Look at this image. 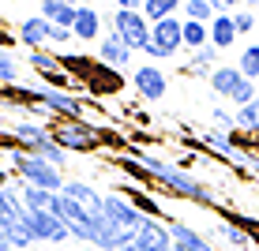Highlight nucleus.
<instances>
[{"instance_id": "nucleus-1", "label": "nucleus", "mask_w": 259, "mask_h": 251, "mask_svg": "<svg viewBox=\"0 0 259 251\" xmlns=\"http://www.w3.org/2000/svg\"><path fill=\"white\" fill-rule=\"evenodd\" d=\"M128 154L136 158L139 165L154 176V184L162 187V191H169L173 199H188V203H199V206H218L214 191L195 173H188L184 165H177V161H169L162 154H150V150H136V146H128Z\"/></svg>"}, {"instance_id": "nucleus-2", "label": "nucleus", "mask_w": 259, "mask_h": 251, "mask_svg": "<svg viewBox=\"0 0 259 251\" xmlns=\"http://www.w3.org/2000/svg\"><path fill=\"white\" fill-rule=\"evenodd\" d=\"M8 169H12L15 180H23L30 187H41V191H57L60 195V191H64V184H68V176L60 173L57 165H49L46 158L30 154V150H23V146L8 150Z\"/></svg>"}, {"instance_id": "nucleus-3", "label": "nucleus", "mask_w": 259, "mask_h": 251, "mask_svg": "<svg viewBox=\"0 0 259 251\" xmlns=\"http://www.w3.org/2000/svg\"><path fill=\"white\" fill-rule=\"evenodd\" d=\"M49 135H53L57 146H64L68 154H91V150L105 146V139H109L113 146H124V139L109 135V131L94 128V124H87V120H53Z\"/></svg>"}, {"instance_id": "nucleus-4", "label": "nucleus", "mask_w": 259, "mask_h": 251, "mask_svg": "<svg viewBox=\"0 0 259 251\" xmlns=\"http://www.w3.org/2000/svg\"><path fill=\"white\" fill-rule=\"evenodd\" d=\"M207 83H210V90L218 94L222 102H233L237 109H244L248 102H255V97H259V83L244 79L237 64H218L207 75Z\"/></svg>"}, {"instance_id": "nucleus-5", "label": "nucleus", "mask_w": 259, "mask_h": 251, "mask_svg": "<svg viewBox=\"0 0 259 251\" xmlns=\"http://www.w3.org/2000/svg\"><path fill=\"white\" fill-rule=\"evenodd\" d=\"M181 49H184V19H181V15H173V19H162V23L150 26V45L143 53H147L150 64H154V60L177 57Z\"/></svg>"}, {"instance_id": "nucleus-6", "label": "nucleus", "mask_w": 259, "mask_h": 251, "mask_svg": "<svg viewBox=\"0 0 259 251\" xmlns=\"http://www.w3.org/2000/svg\"><path fill=\"white\" fill-rule=\"evenodd\" d=\"M105 23H109V34H117L132 53H143L150 45V23H147L143 12H120V8H117Z\"/></svg>"}, {"instance_id": "nucleus-7", "label": "nucleus", "mask_w": 259, "mask_h": 251, "mask_svg": "<svg viewBox=\"0 0 259 251\" xmlns=\"http://www.w3.org/2000/svg\"><path fill=\"white\" fill-rule=\"evenodd\" d=\"M53 214H57L60 221L68 225V232L75 240H83V244H94V214L91 210H83L75 199H68L64 191L53 199Z\"/></svg>"}, {"instance_id": "nucleus-8", "label": "nucleus", "mask_w": 259, "mask_h": 251, "mask_svg": "<svg viewBox=\"0 0 259 251\" xmlns=\"http://www.w3.org/2000/svg\"><path fill=\"white\" fill-rule=\"evenodd\" d=\"M132 86H136V94L143 102H162L165 90H169V75L158 64H139L132 71Z\"/></svg>"}, {"instance_id": "nucleus-9", "label": "nucleus", "mask_w": 259, "mask_h": 251, "mask_svg": "<svg viewBox=\"0 0 259 251\" xmlns=\"http://www.w3.org/2000/svg\"><path fill=\"white\" fill-rule=\"evenodd\" d=\"M102 218H109L113 225H120V229H128V232H139V225L147 221L120 191H105V199H102Z\"/></svg>"}, {"instance_id": "nucleus-10", "label": "nucleus", "mask_w": 259, "mask_h": 251, "mask_svg": "<svg viewBox=\"0 0 259 251\" xmlns=\"http://www.w3.org/2000/svg\"><path fill=\"white\" fill-rule=\"evenodd\" d=\"M26 221H30L34 240H38V244H64V240H71L68 225L53 210H26Z\"/></svg>"}, {"instance_id": "nucleus-11", "label": "nucleus", "mask_w": 259, "mask_h": 251, "mask_svg": "<svg viewBox=\"0 0 259 251\" xmlns=\"http://www.w3.org/2000/svg\"><path fill=\"white\" fill-rule=\"evenodd\" d=\"M136 247L139 251H173V232H169V221H154L147 218L136 232Z\"/></svg>"}, {"instance_id": "nucleus-12", "label": "nucleus", "mask_w": 259, "mask_h": 251, "mask_svg": "<svg viewBox=\"0 0 259 251\" xmlns=\"http://www.w3.org/2000/svg\"><path fill=\"white\" fill-rule=\"evenodd\" d=\"M98 64H105V68H113V71H124V68H132V53L124 41L117 38V34H102V41H98Z\"/></svg>"}, {"instance_id": "nucleus-13", "label": "nucleus", "mask_w": 259, "mask_h": 251, "mask_svg": "<svg viewBox=\"0 0 259 251\" xmlns=\"http://www.w3.org/2000/svg\"><path fill=\"white\" fill-rule=\"evenodd\" d=\"M169 232H173V251H218L207 232L184 225V221H169Z\"/></svg>"}, {"instance_id": "nucleus-14", "label": "nucleus", "mask_w": 259, "mask_h": 251, "mask_svg": "<svg viewBox=\"0 0 259 251\" xmlns=\"http://www.w3.org/2000/svg\"><path fill=\"white\" fill-rule=\"evenodd\" d=\"M49 30H53V23L46 19V15H26V19L19 23V30H15V38H19V45L26 49H46L49 45Z\"/></svg>"}, {"instance_id": "nucleus-15", "label": "nucleus", "mask_w": 259, "mask_h": 251, "mask_svg": "<svg viewBox=\"0 0 259 251\" xmlns=\"http://www.w3.org/2000/svg\"><path fill=\"white\" fill-rule=\"evenodd\" d=\"M102 26H105V15L98 12L94 4H79V12H75V26H71L75 41H102Z\"/></svg>"}, {"instance_id": "nucleus-16", "label": "nucleus", "mask_w": 259, "mask_h": 251, "mask_svg": "<svg viewBox=\"0 0 259 251\" xmlns=\"http://www.w3.org/2000/svg\"><path fill=\"white\" fill-rule=\"evenodd\" d=\"M117 191H120V195H124V199H128L132 206H136V210L143 214V218H154V221H173V218H169V214L162 210V203H158L154 195H147L139 184H120Z\"/></svg>"}, {"instance_id": "nucleus-17", "label": "nucleus", "mask_w": 259, "mask_h": 251, "mask_svg": "<svg viewBox=\"0 0 259 251\" xmlns=\"http://www.w3.org/2000/svg\"><path fill=\"white\" fill-rule=\"evenodd\" d=\"M15 142H19L23 150H38L41 142H49V124H38V120H15L12 124V131H8Z\"/></svg>"}, {"instance_id": "nucleus-18", "label": "nucleus", "mask_w": 259, "mask_h": 251, "mask_svg": "<svg viewBox=\"0 0 259 251\" xmlns=\"http://www.w3.org/2000/svg\"><path fill=\"white\" fill-rule=\"evenodd\" d=\"M83 90H91V94H98V97L120 94V90H124V75H120V71H113V68H105V64H98L94 75L83 83Z\"/></svg>"}, {"instance_id": "nucleus-19", "label": "nucleus", "mask_w": 259, "mask_h": 251, "mask_svg": "<svg viewBox=\"0 0 259 251\" xmlns=\"http://www.w3.org/2000/svg\"><path fill=\"white\" fill-rule=\"evenodd\" d=\"M237 38H240V34H237V26H233V12H218L210 19V45L218 49V53H226V49H233Z\"/></svg>"}, {"instance_id": "nucleus-20", "label": "nucleus", "mask_w": 259, "mask_h": 251, "mask_svg": "<svg viewBox=\"0 0 259 251\" xmlns=\"http://www.w3.org/2000/svg\"><path fill=\"white\" fill-rule=\"evenodd\" d=\"M64 195H68V199H75L83 210L102 214V199H105V195L98 191L94 184H87V180H68V184H64Z\"/></svg>"}, {"instance_id": "nucleus-21", "label": "nucleus", "mask_w": 259, "mask_h": 251, "mask_svg": "<svg viewBox=\"0 0 259 251\" xmlns=\"http://www.w3.org/2000/svg\"><path fill=\"white\" fill-rule=\"evenodd\" d=\"M57 60H60V71H68L75 83H87L98 68V57H83V53H57Z\"/></svg>"}, {"instance_id": "nucleus-22", "label": "nucleus", "mask_w": 259, "mask_h": 251, "mask_svg": "<svg viewBox=\"0 0 259 251\" xmlns=\"http://www.w3.org/2000/svg\"><path fill=\"white\" fill-rule=\"evenodd\" d=\"M218 64H222V53L214 49V45H203V49H195L192 57H188L184 71H188V75H210Z\"/></svg>"}, {"instance_id": "nucleus-23", "label": "nucleus", "mask_w": 259, "mask_h": 251, "mask_svg": "<svg viewBox=\"0 0 259 251\" xmlns=\"http://www.w3.org/2000/svg\"><path fill=\"white\" fill-rule=\"evenodd\" d=\"M210 236L226 240V244H229V247H237V251H248V247L255 244V240L248 236V232L240 229V225H233V221H218V225H214V232H210Z\"/></svg>"}, {"instance_id": "nucleus-24", "label": "nucleus", "mask_w": 259, "mask_h": 251, "mask_svg": "<svg viewBox=\"0 0 259 251\" xmlns=\"http://www.w3.org/2000/svg\"><path fill=\"white\" fill-rule=\"evenodd\" d=\"M184 0H147L143 4V15H147V23H162V19H173V15H181Z\"/></svg>"}, {"instance_id": "nucleus-25", "label": "nucleus", "mask_w": 259, "mask_h": 251, "mask_svg": "<svg viewBox=\"0 0 259 251\" xmlns=\"http://www.w3.org/2000/svg\"><path fill=\"white\" fill-rule=\"evenodd\" d=\"M203 45H210V23H192V19H184V49L195 53V49H203Z\"/></svg>"}, {"instance_id": "nucleus-26", "label": "nucleus", "mask_w": 259, "mask_h": 251, "mask_svg": "<svg viewBox=\"0 0 259 251\" xmlns=\"http://www.w3.org/2000/svg\"><path fill=\"white\" fill-rule=\"evenodd\" d=\"M214 15H218L214 0H184L181 8V19H192V23H210Z\"/></svg>"}, {"instance_id": "nucleus-27", "label": "nucleus", "mask_w": 259, "mask_h": 251, "mask_svg": "<svg viewBox=\"0 0 259 251\" xmlns=\"http://www.w3.org/2000/svg\"><path fill=\"white\" fill-rule=\"evenodd\" d=\"M237 68H240V75H244V79L259 83V41H252V45H244V49H240Z\"/></svg>"}, {"instance_id": "nucleus-28", "label": "nucleus", "mask_w": 259, "mask_h": 251, "mask_svg": "<svg viewBox=\"0 0 259 251\" xmlns=\"http://www.w3.org/2000/svg\"><path fill=\"white\" fill-rule=\"evenodd\" d=\"M26 64H30L34 71H38L41 79H46V75H53V71H60L57 53H46V49H34V53H26Z\"/></svg>"}, {"instance_id": "nucleus-29", "label": "nucleus", "mask_w": 259, "mask_h": 251, "mask_svg": "<svg viewBox=\"0 0 259 251\" xmlns=\"http://www.w3.org/2000/svg\"><path fill=\"white\" fill-rule=\"evenodd\" d=\"M75 12L79 8H64V4H41V12L38 15H46V19L53 23V26H75Z\"/></svg>"}, {"instance_id": "nucleus-30", "label": "nucleus", "mask_w": 259, "mask_h": 251, "mask_svg": "<svg viewBox=\"0 0 259 251\" xmlns=\"http://www.w3.org/2000/svg\"><path fill=\"white\" fill-rule=\"evenodd\" d=\"M237 128L244 131V135H259V97L248 102L244 109H237Z\"/></svg>"}, {"instance_id": "nucleus-31", "label": "nucleus", "mask_w": 259, "mask_h": 251, "mask_svg": "<svg viewBox=\"0 0 259 251\" xmlns=\"http://www.w3.org/2000/svg\"><path fill=\"white\" fill-rule=\"evenodd\" d=\"M210 124H214V131H226V135L240 131L237 128V113H229L226 105H214V109H210Z\"/></svg>"}, {"instance_id": "nucleus-32", "label": "nucleus", "mask_w": 259, "mask_h": 251, "mask_svg": "<svg viewBox=\"0 0 259 251\" xmlns=\"http://www.w3.org/2000/svg\"><path fill=\"white\" fill-rule=\"evenodd\" d=\"M117 169H124V173H128V176H132V180H136V184H143V187H147V184H154V176H150L147 169H143L139 161L132 158V154H124V158H117Z\"/></svg>"}, {"instance_id": "nucleus-33", "label": "nucleus", "mask_w": 259, "mask_h": 251, "mask_svg": "<svg viewBox=\"0 0 259 251\" xmlns=\"http://www.w3.org/2000/svg\"><path fill=\"white\" fill-rule=\"evenodd\" d=\"M233 26H237V34L244 38V34H252L255 26H259V19H255V12L252 8H240V12H233Z\"/></svg>"}, {"instance_id": "nucleus-34", "label": "nucleus", "mask_w": 259, "mask_h": 251, "mask_svg": "<svg viewBox=\"0 0 259 251\" xmlns=\"http://www.w3.org/2000/svg\"><path fill=\"white\" fill-rule=\"evenodd\" d=\"M71 38H75V34H71L68 26H53V30H49V45H68Z\"/></svg>"}, {"instance_id": "nucleus-35", "label": "nucleus", "mask_w": 259, "mask_h": 251, "mask_svg": "<svg viewBox=\"0 0 259 251\" xmlns=\"http://www.w3.org/2000/svg\"><path fill=\"white\" fill-rule=\"evenodd\" d=\"M214 8L218 12H240V8H248V0H214Z\"/></svg>"}, {"instance_id": "nucleus-36", "label": "nucleus", "mask_w": 259, "mask_h": 251, "mask_svg": "<svg viewBox=\"0 0 259 251\" xmlns=\"http://www.w3.org/2000/svg\"><path fill=\"white\" fill-rule=\"evenodd\" d=\"M113 4H117L120 12H143V4H147V0H113Z\"/></svg>"}, {"instance_id": "nucleus-37", "label": "nucleus", "mask_w": 259, "mask_h": 251, "mask_svg": "<svg viewBox=\"0 0 259 251\" xmlns=\"http://www.w3.org/2000/svg\"><path fill=\"white\" fill-rule=\"evenodd\" d=\"M12 180H15L12 169H0V187H12Z\"/></svg>"}, {"instance_id": "nucleus-38", "label": "nucleus", "mask_w": 259, "mask_h": 251, "mask_svg": "<svg viewBox=\"0 0 259 251\" xmlns=\"http://www.w3.org/2000/svg\"><path fill=\"white\" fill-rule=\"evenodd\" d=\"M41 4H64V8H79L83 0H41Z\"/></svg>"}, {"instance_id": "nucleus-39", "label": "nucleus", "mask_w": 259, "mask_h": 251, "mask_svg": "<svg viewBox=\"0 0 259 251\" xmlns=\"http://www.w3.org/2000/svg\"><path fill=\"white\" fill-rule=\"evenodd\" d=\"M120 251H139V247H136V240H132V244H124Z\"/></svg>"}, {"instance_id": "nucleus-40", "label": "nucleus", "mask_w": 259, "mask_h": 251, "mask_svg": "<svg viewBox=\"0 0 259 251\" xmlns=\"http://www.w3.org/2000/svg\"><path fill=\"white\" fill-rule=\"evenodd\" d=\"M248 8H252V12H255V8H259V0H248Z\"/></svg>"}, {"instance_id": "nucleus-41", "label": "nucleus", "mask_w": 259, "mask_h": 251, "mask_svg": "<svg viewBox=\"0 0 259 251\" xmlns=\"http://www.w3.org/2000/svg\"><path fill=\"white\" fill-rule=\"evenodd\" d=\"M83 4H102V0H83Z\"/></svg>"}]
</instances>
